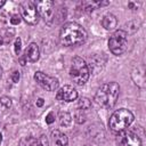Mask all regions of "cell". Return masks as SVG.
I'll return each instance as SVG.
<instances>
[{"mask_svg":"<svg viewBox=\"0 0 146 146\" xmlns=\"http://www.w3.org/2000/svg\"><path fill=\"white\" fill-rule=\"evenodd\" d=\"M59 39L64 46H68V47L78 46L86 41L87 32L78 23L70 22V23L64 24V26L62 27L60 33H59Z\"/></svg>","mask_w":146,"mask_h":146,"instance_id":"1","label":"cell"},{"mask_svg":"<svg viewBox=\"0 0 146 146\" xmlns=\"http://www.w3.org/2000/svg\"><path fill=\"white\" fill-rule=\"evenodd\" d=\"M120 86L116 82H107L100 86L95 95L96 103L103 108H112L119 97Z\"/></svg>","mask_w":146,"mask_h":146,"instance_id":"2","label":"cell"},{"mask_svg":"<svg viewBox=\"0 0 146 146\" xmlns=\"http://www.w3.org/2000/svg\"><path fill=\"white\" fill-rule=\"evenodd\" d=\"M132 121L133 114L127 108H120L111 115L108 125L114 132H122L132 123Z\"/></svg>","mask_w":146,"mask_h":146,"instance_id":"3","label":"cell"},{"mask_svg":"<svg viewBox=\"0 0 146 146\" xmlns=\"http://www.w3.org/2000/svg\"><path fill=\"white\" fill-rule=\"evenodd\" d=\"M90 72L87 63L81 57H74L70 67V76L78 86H83L89 79Z\"/></svg>","mask_w":146,"mask_h":146,"instance_id":"4","label":"cell"},{"mask_svg":"<svg viewBox=\"0 0 146 146\" xmlns=\"http://www.w3.org/2000/svg\"><path fill=\"white\" fill-rule=\"evenodd\" d=\"M128 47V33L124 30H117L115 31L110 40H108V48L112 51V54L119 56L122 55Z\"/></svg>","mask_w":146,"mask_h":146,"instance_id":"5","label":"cell"},{"mask_svg":"<svg viewBox=\"0 0 146 146\" xmlns=\"http://www.w3.org/2000/svg\"><path fill=\"white\" fill-rule=\"evenodd\" d=\"M21 13H22V17L24 18V21L27 24L34 25L38 23L39 18H38V10L35 7V3L32 1H24L21 3Z\"/></svg>","mask_w":146,"mask_h":146,"instance_id":"6","label":"cell"},{"mask_svg":"<svg viewBox=\"0 0 146 146\" xmlns=\"http://www.w3.org/2000/svg\"><path fill=\"white\" fill-rule=\"evenodd\" d=\"M34 80L38 82L39 86H41L47 91H55L58 88V80L54 76L44 74L41 71L34 73Z\"/></svg>","mask_w":146,"mask_h":146,"instance_id":"7","label":"cell"},{"mask_svg":"<svg viewBox=\"0 0 146 146\" xmlns=\"http://www.w3.org/2000/svg\"><path fill=\"white\" fill-rule=\"evenodd\" d=\"M35 7L40 16L44 19V22L47 24H51L54 19V2L51 0L38 1L35 3Z\"/></svg>","mask_w":146,"mask_h":146,"instance_id":"8","label":"cell"},{"mask_svg":"<svg viewBox=\"0 0 146 146\" xmlns=\"http://www.w3.org/2000/svg\"><path fill=\"white\" fill-rule=\"evenodd\" d=\"M56 98H57V100H60V102H67V103L73 102L78 98V91L72 86L66 84L57 91Z\"/></svg>","mask_w":146,"mask_h":146,"instance_id":"9","label":"cell"},{"mask_svg":"<svg viewBox=\"0 0 146 146\" xmlns=\"http://www.w3.org/2000/svg\"><path fill=\"white\" fill-rule=\"evenodd\" d=\"M120 143L122 146H141L140 138L132 131L124 130L121 132Z\"/></svg>","mask_w":146,"mask_h":146,"instance_id":"10","label":"cell"},{"mask_svg":"<svg viewBox=\"0 0 146 146\" xmlns=\"http://www.w3.org/2000/svg\"><path fill=\"white\" fill-rule=\"evenodd\" d=\"M49 145V141L47 139L46 136H40V137H32V136H29V137H24L21 141H19V145L18 146H48Z\"/></svg>","mask_w":146,"mask_h":146,"instance_id":"11","label":"cell"},{"mask_svg":"<svg viewBox=\"0 0 146 146\" xmlns=\"http://www.w3.org/2000/svg\"><path fill=\"white\" fill-rule=\"evenodd\" d=\"M24 55H25L24 57H25L26 60H29V62H31V63L36 62V60L39 59V55H40L38 44H36L35 42L30 43V44L27 46V48L25 49V54H24Z\"/></svg>","mask_w":146,"mask_h":146,"instance_id":"12","label":"cell"},{"mask_svg":"<svg viewBox=\"0 0 146 146\" xmlns=\"http://www.w3.org/2000/svg\"><path fill=\"white\" fill-rule=\"evenodd\" d=\"M51 140H52V146H67L68 145L67 136L60 130H54L51 132Z\"/></svg>","mask_w":146,"mask_h":146,"instance_id":"13","label":"cell"},{"mask_svg":"<svg viewBox=\"0 0 146 146\" xmlns=\"http://www.w3.org/2000/svg\"><path fill=\"white\" fill-rule=\"evenodd\" d=\"M102 25L105 30H108V31H112L116 27L117 25V19L116 17L113 15V14H107L103 17L102 19Z\"/></svg>","mask_w":146,"mask_h":146,"instance_id":"14","label":"cell"},{"mask_svg":"<svg viewBox=\"0 0 146 146\" xmlns=\"http://www.w3.org/2000/svg\"><path fill=\"white\" fill-rule=\"evenodd\" d=\"M58 119H59V123H60L62 127H65V128L71 127V124H72V116H71V114L68 112H60Z\"/></svg>","mask_w":146,"mask_h":146,"instance_id":"15","label":"cell"},{"mask_svg":"<svg viewBox=\"0 0 146 146\" xmlns=\"http://www.w3.org/2000/svg\"><path fill=\"white\" fill-rule=\"evenodd\" d=\"M78 107H79V110H81V111H87V110H89V108L91 107V102H90V99H88L87 97H81V98L79 99Z\"/></svg>","mask_w":146,"mask_h":146,"instance_id":"16","label":"cell"},{"mask_svg":"<svg viewBox=\"0 0 146 146\" xmlns=\"http://www.w3.org/2000/svg\"><path fill=\"white\" fill-rule=\"evenodd\" d=\"M83 112H84V111L79 110V111L75 113L74 119H75V121H76L78 123H83V122L86 121V115H84V113H83Z\"/></svg>","mask_w":146,"mask_h":146,"instance_id":"17","label":"cell"},{"mask_svg":"<svg viewBox=\"0 0 146 146\" xmlns=\"http://www.w3.org/2000/svg\"><path fill=\"white\" fill-rule=\"evenodd\" d=\"M0 104H1L3 107H6V108H9V107H11V99H10L9 97L2 96V97L0 98Z\"/></svg>","mask_w":146,"mask_h":146,"instance_id":"18","label":"cell"},{"mask_svg":"<svg viewBox=\"0 0 146 146\" xmlns=\"http://www.w3.org/2000/svg\"><path fill=\"white\" fill-rule=\"evenodd\" d=\"M21 48H22V40H21V38H16L15 43H14V49H15L16 55H19V52H21Z\"/></svg>","mask_w":146,"mask_h":146,"instance_id":"19","label":"cell"},{"mask_svg":"<svg viewBox=\"0 0 146 146\" xmlns=\"http://www.w3.org/2000/svg\"><path fill=\"white\" fill-rule=\"evenodd\" d=\"M10 23H11L13 25H17V24H19V23H21V16H19L18 14L13 15L11 18H10Z\"/></svg>","mask_w":146,"mask_h":146,"instance_id":"20","label":"cell"},{"mask_svg":"<svg viewBox=\"0 0 146 146\" xmlns=\"http://www.w3.org/2000/svg\"><path fill=\"white\" fill-rule=\"evenodd\" d=\"M54 121H55V115H54V113H52V112L48 113V115L46 116V122H47L48 124H51Z\"/></svg>","mask_w":146,"mask_h":146,"instance_id":"21","label":"cell"},{"mask_svg":"<svg viewBox=\"0 0 146 146\" xmlns=\"http://www.w3.org/2000/svg\"><path fill=\"white\" fill-rule=\"evenodd\" d=\"M18 80H19V72L18 71H14L11 73V81L14 83H16V82H18Z\"/></svg>","mask_w":146,"mask_h":146,"instance_id":"22","label":"cell"},{"mask_svg":"<svg viewBox=\"0 0 146 146\" xmlns=\"http://www.w3.org/2000/svg\"><path fill=\"white\" fill-rule=\"evenodd\" d=\"M128 7H129V8H131V9H137V8H138V5H137L136 2L130 1V2L128 3Z\"/></svg>","mask_w":146,"mask_h":146,"instance_id":"23","label":"cell"},{"mask_svg":"<svg viewBox=\"0 0 146 146\" xmlns=\"http://www.w3.org/2000/svg\"><path fill=\"white\" fill-rule=\"evenodd\" d=\"M43 103H44V100H43L42 98H39V99L36 100V106H38V107H41V106L43 105Z\"/></svg>","mask_w":146,"mask_h":146,"instance_id":"24","label":"cell"},{"mask_svg":"<svg viewBox=\"0 0 146 146\" xmlns=\"http://www.w3.org/2000/svg\"><path fill=\"white\" fill-rule=\"evenodd\" d=\"M5 3H6V1H5V0H0V8H1V7H2Z\"/></svg>","mask_w":146,"mask_h":146,"instance_id":"25","label":"cell"},{"mask_svg":"<svg viewBox=\"0 0 146 146\" xmlns=\"http://www.w3.org/2000/svg\"><path fill=\"white\" fill-rule=\"evenodd\" d=\"M1 76H2V68H1V66H0V79H1Z\"/></svg>","mask_w":146,"mask_h":146,"instance_id":"26","label":"cell"},{"mask_svg":"<svg viewBox=\"0 0 146 146\" xmlns=\"http://www.w3.org/2000/svg\"><path fill=\"white\" fill-rule=\"evenodd\" d=\"M1 141H2V135H1V132H0V144H1Z\"/></svg>","mask_w":146,"mask_h":146,"instance_id":"27","label":"cell"},{"mask_svg":"<svg viewBox=\"0 0 146 146\" xmlns=\"http://www.w3.org/2000/svg\"><path fill=\"white\" fill-rule=\"evenodd\" d=\"M84 146H89V145H84Z\"/></svg>","mask_w":146,"mask_h":146,"instance_id":"28","label":"cell"}]
</instances>
